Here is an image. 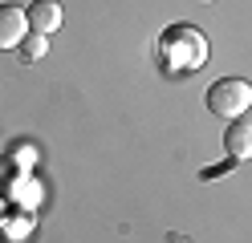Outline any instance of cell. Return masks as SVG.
Listing matches in <instances>:
<instances>
[{
    "label": "cell",
    "mask_w": 252,
    "mask_h": 243,
    "mask_svg": "<svg viewBox=\"0 0 252 243\" xmlns=\"http://www.w3.org/2000/svg\"><path fill=\"white\" fill-rule=\"evenodd\" d=\"M155 53H159V65H163L171 77L199 73L203 65H208V37H203L195 25H167L159 32Z\"/></svg>",
    "instance_id": "obj_1"
},
{
    "label": "cell",
    "mask_w": 252,
    "mask_h": 243,
    "mask_svg": "<svg viewBox=\"0 0 252 243\" xmlns=\"http://www.w3.org/2000/svg\"><path fill=\"white\" fill-rule=\"evenodd\" d=\"M208 109L224 122H240L252 109V85L244 77H220L208 85Z\"/></svg>",
    "instance_id": "obj_2"
},
{
    "label": "cell",
    "mask_w": 252,
    "mask_h": 243,
    "mask_svg": "<svg viewBox=\"0 0 252 243\" xmlns=\"http://www.w3.org/2000/svg\"><path fill=\"white\" fill-rule=\"evenodd\" d=\"M25 37H29V12L21 4H0V53L21 49Z\"/></svg>",
    "instance_id": "obj_3"
},
{
    "label": "cell",
    "mask_w": 252,
    "mask_h": 243,
    "mask_svg": "<svg viewBox=\"0 0 252 243\" xmlns=\"http://www.w3.org/2000/svg\"><path fill=\"white\" fill-rule=\"evenodd\" d=\"M25 12H29V32H41V37H49L65 25V8L57 0H33Z\"/></svg>",
    "instance_id": "obj_4"
},
{
    "label": "cell",
    "mask_w": 252,
    "mask_h": 243,
    "mask_svg": "<svg viewBox=\"0 0 252 243\" xmlns=\"http://www.w3.org/2000/svg\"><path fill=\"white\" fill-rule=\"evenodd\" d=\"M224 150H228L232 162L252 158V122H232L224 130Z\"/></svg>",
    "instance_id": "obj_5"
},
{
    "label": "cell",
    "mask_w": 252,
    "mask_h": 243,
    "mask_svg": "<svg viewBox=\"0 0 252 243\" xmlns=\"http://www.w3.org/2000/svg\"><path fill=\"white\" fill-rule=\"evenodd\" d=\"M21 61H41L45 53H49V37H41V32H29V37L21 41Z\"/></svg>",
    "instance_id": "obj_6"
},
{
    "label": "cell",
    "mask_w": 252,
    "mask_h": 243,
    "mask_svg": "<svg viewBox=\"0 0 252 243\" xmlns=\"http://www.w3.org/2000/svg\"><path fill=\"white\" fill-rule=\"evenodd\" d=\"M4 219H8V207H4V194H0V227H4Z\"/></svg>",
    "instance_id": "obj_7"
},
{
    "label": "cell",
    "mask_w": 252,
    "mask_h": 243,
    "mask_svg": "<svg viewBox=\"0 0 252 243\" xmlns=\"http://www.w3.org/2000/svg\"><path fill=\"white\" fill-rule=\"evenodd\" d=\"M199 4H212V0H199Z\"/></svg>",
    "instance_id": "obj_8"
}]
</instances>
